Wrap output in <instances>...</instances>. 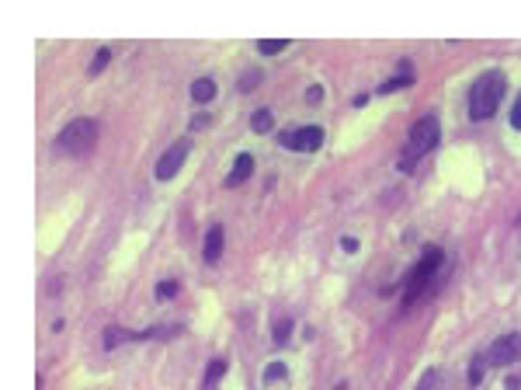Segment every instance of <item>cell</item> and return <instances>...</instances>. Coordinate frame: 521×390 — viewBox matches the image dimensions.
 I'll return each mask as SVG.
<instances>
[{
	"mask_svg": "<svg viewBox=\"0 0 521 390\" xmlns=\"http://www.w3.org/2000/svg\"><path fill=\"white\" fill-rule=\"evenodd\" d=\"M441 136V126H438V115H421L410 132H406V147H403V157H400V171H410L428 150H435Z\"/></svg>",
	"mask_w": 521,
	"mask_h": 390,
	"instance_id": "1",
	"label": "cell"
},
{
	"mask_svg": "<svg viewBox=\"0 0 521 390\" xmlns=\"http://www.w3.org/2000/svg\"><path fill=\"white\" fill-rule=\"evenodd\" d=\"M441 261H445V251H441V248H428L424 258L414 265V272H410L406 282H403V310H410V306L424 297V289H428L431 282H438Z\"/></svg>",
	"mask_w": 521,
	"mask_h": 390,
	"instance_id": "2",
	"label": "cell"
},
{
	"mask_svg": "<svg viewBox=\"0 0 521 390\" xmlns=\"http://www.w3.org/2000/svg\"><path fill=\"white\" fill-rule=\"evenodd\" d=\"M504 91H508V81H504V74H497V70L483 74L480 81L469 87V115H473L476 122L490 119V115L497 112V105H500Z\"/></svg>",
	"mask_w": 521,
	"mask_h": 390,
	"instance_id": "3",
	"label": "cell"
},
{
	"mask_svg": "<svg viewBox=\"0 0 521 390\" xmlns=\"http://www.w3.org/2000/svg\"><path fill=\"white\" fill-rule=\"evenodd\" d=\"M56 143H59L63 154H87L98 143V122L94 119H77V122H70L66 130L56 136Z\"/></svg>",
	"mask_w": 521,
	"mask_h": 390,
	"instance_id": "4",
	"label": "cell"
},
{
	"mask_svg": "<svg viewBox=\"0 0 521 390\" xmlns=\"http://www.w3.org/2000/svg\"><path fill=\"white\" fill-rule=\"evenodd\" d=\"M320 143H323V130H320V126H303V130L281 132V147H285V150H303V154H313Z\"/></svg>",
	"mask_w": 521,
	"mask_h": 390,
	"instance_id": "5",
	"label": "cell"
},
{
	"mask_svg": "<svg viewBox=\"0 0 521 390\" xmlns=\"http://www.w3.org/2000/svg\"><path fill=\"white\" fill-rule=\"evenodd\" d=\"M518 359H521V335H504V338H497L490 345V352H486V362L490 366H511Z\"/></svg>",
	"mask_w": 521,
	"mask_h": 390,
	"instance_id": "6",
	"label": "cell"
},
{
	"mask_svg": "<svg viewBox=\"0 0 521 390\" xmlns=\"http://www.w3.org/2000/svg\"><path fill=\"white\" fill-rule=\"evenodd\" d=\"M188 150H192V143H188V139H177L160 161H157V178H160V181H170L174 174L181 171V164L188 161Z\"/></svg>",
	"mask_w": 521,
	"mask_h": 390,
	"instance_id": "7",
	"label": "cell"
},
{
	"mask_svg": "<svg viewBox=\"0 0 521 390\" xmlns=\"http://www.w3.org/2000/svg\"><path fill=\"white\" fill-rule=\"evenodd\" d=\"M223 248H226V234H223V226L216 223V226H209V234H205V248H201V255L209 265H216V261L223 258Z\"/></svg>",
	"mask_w": 521,
	"mask_h": 390,
	"instance_id": "8",
	"label": "cell"
},
{
	"mask_svg": "<svg viewBox=\"0 0 521 390\" xmlns=\"http://www.w3.org/2000/svg\"><path fill=\"white\" fill-rule=\"evenodd\" d=\"M254 174V157L250 154H240L237 161H233V171H230V178H226V188H237L240 181H247Z\"/></svg>",
	"mask_w": 521,
	"mask_h": 390,
	"instance_id": "9",
	"label": "cell"
},
{
	"mask_svg": "<svg viewBox=\"0 0 521 390\" xmlns=\"http://www.w3.org/2000/svg\"><path fill=\"white\" fill-rule=\"evenodd\" d=\"M271 126H275L271 108H257V112L250 115V130H254V132H271Z\"/></svg>",
	"mask_w": 521,
	"mask_h": 390,
	"instance_id": "10",
	"label": "cell"
},
{
	"mask_svg": "<svg viewBox=\"0 0 521 390\" xmlns=\"http://www.w3.org/2000/svg\"><path fill=\"white\" fill-rule=\"evenodd\" d=\"M192 98H195V101H212V98H216V81H209V77L195 81V84H192Z\"/></svg>",
	"mask_w": 521,
	"mask_h": 390,
	"instance_id": "11",
	"label": "cell"
},
{
	"mask_svg": "<svg viewBox=\"0 0 521 390\" xmlns=\"http://www.w3.org/2000/svg\"><path fill=\"white\" fill-rule=\"evenodd\" d=\"M223 373H226V362L223 359H216V362H209V373H205V390H212L219 380H223Z\"/></svg>",
	"mask_w": 521,
	"mask_h": 390,
	"instance_id": "12",
	"label": "cell"
},
{
	"mask_svg": "<svg viewBox=\"0 0 521 390\" xmlns=\"http://www.w3.org/2000/svg\"><path fill=\"white\" fill-rule=\"evenodd\" d=\"M108 59H112V52H108V49H98V52H94V59H90V67H87V74H90V77H98V74L108 67Z\"/></svg>",
	"mask_w": 521,
	"mask_h": 390,
	"instance_id": "13",
	"label": "cell"
},
{
	"mask_svg": "<svg viewBox=\"0 0 521 390\" xmlns=\"http://www.w3.org/2000/svg\"><path fill=\"white\" fill-rule=\"evenodd\" d=\"M285 45H288L285 39H261V42H257V52H261V56H279Z\"/></svg>",
	"mask_w": 521,
	"mask_h": 390,
	"instance_id": "14",
	"label": "cell"
},
{
	"mask_svg": "<svg viewBox=\"0 0 521 390\" xmlns=\"http://www.w3.org/2000/svg\"><path fill=\"white\" fill-rule=\"evenodd\" d=\"M410 74H397L393 81H386V84H379V94H393V91H400V87H410Z\"/></svg>",
	"mask_w": 521,
	"mask_h": 390,
	"instance_id": "15",
	"label": "cell"
},
{
	"mask_svg": "<svg viewBox=\"0 0 521 390\" xmlns=\"http://www.w3.org/2000/svg\"><path fill=\"white\" fill-rule=\"evenodd\" d=\"M483 369H486V355H476L473 366H469V384H473V387L483 380Z\"/></svg>",
	"mask_w": 521,
	"mask_h": 390,
	"instance_id": "16",
	"label": "cell"
},
{
	"mask_svg": "<svg viewBox=\"0 0 521 390\" xmlns=\"http://www.w3.org/2000/svg\"><path fill=\"white\" fill-rule=\"evenodd\" d=\"M177 289H181V286H177L174 279H163L160 286H157V297H160V300H174V297H177Z\"/></svg>",
	"mask_w": 521,
	"mask_h": 390,
	"instance_id": "17",
	"label": "cell"
},
{
	"mask_svg": "<svg viewBox=\"0 0 521 390\" xmlns=\"http://www.w3.org/2000/svg\"><path fill=\"white\" fill-rule=\"evenodd\" d=\"M279 380H285V362H271L264 369V384H279Z\"/></svg>",
	"mask_w": 521,
	"mask_h": 390,
	"instance_id": "18",
	"label": "cell"
},
{
	"mask_svg": "<svg viewBox=\"0 0 521 390\" xmlns=\"http://www.w3.org/2000/svg\"><path fill=\"white\" fill-rule=\"evenodd\" d=\"M288 335H292V321H288V317H281L279 324H275V342L285 345V342H288Z\"/></svg>",
	"mask_w": 521,
	"mask_h": 390,
	"instance_id": "19",
	"label": "cell"
},
{
	"mask_svg": "<svg viewBox=\"0 0 521 390\" xmlns=\"http://www.w3.org/2000/svg\"><path fill=\"white\" fill-rule=\"evenodd\" d=\"M435 384H441L438 369H428V373H424V380L417 384V390H431V387H435Z\"/></svg>",
	"mask_w": 521,
	"mask_h": 390,
	"instance_id": "20",
	"label": "cell"
},
{
	"mask_svg": "<svg viewBox=\"0 0 521 390\" xmlns=\"http://www.w3.org/2000/svg\"><path fill=\"white\" fill-rule=\"evenodd\" d=\"M257 81H261V74H257V70L243 74V77H240V91H254V84H257Z\"/></svg>",
	"mask_w": 521,
	"mask_h": 390,
	"instance_id": "21",
	"label": "cell"
},
{
	"mask_svg": "<svg viewBox=\"0 0 521 390\" xmlns=\"http://www.w3.org/2000/svg\"><path fill=\"white\" fill-rule=\"evenodd\" d=\"M320 98H323L320 84H313V87H310V91H306V101H310V105H320Z\"/></svg>",
	"mask_w": 521,
	"mask_h": 390,
	"instance_id": "22",
	"label": "cell"
},
{
	"mask_svg": "<svg viewBox=\"0 0 521 390\" xmlns=\"http://www.w3.org/2000/svg\"><path fill=\"white\" fill-rule=\"evenodd\" d=\"M341 248H344L348 255H355V251H358V241H355V237H341Z\"/></svg>",
	"mask_w": 521,
	"mask_h": 390,
	"instance_id": "23",
	"label": "cell"
},
{
	"mask_svg": "<svg viewBox=\"0 0 521 390\" xmlns=\"http://www.w3.org/2000/svg\"><path fill=\"white\" fill-rule=\"evenodd\" d=\"M511 126H515V130H521V98L515 101V112H511Z\"/></svg>",
	"mask_w": 521,
	"mask_h": 390,
	"instance_id": "24",
	"label": "cell"
},
{
	"mask_svg": "<svg viewBox=\"0 0 521 390\" xmlns=\"http://www.w3.org/2000/svg\"><path fill=\"white\" fill-rule=\"evenodd\" d=\"M504 387H508V390H521V377H508V380H504Z\"/></svg>",
	"mask_w": 521,
	"mask_h": 390,
	"instance_id": "25",
	"label": "cell"
},
{
	"mask_svg": "<svg viewBox=\"0 0 521 390\" xmlns=\"http://www.w3.org/2000/svg\"><path fill=\"white\" fill-rule=\"evenodd\" d=\"M334 390H348V384H337V387H334Z\"/></svg>",
	"mask_w": 521,
	"mask_h": 390,
	"instance_id": "26",
	"label": "cell"
}]
</instances>
